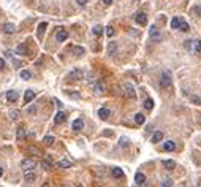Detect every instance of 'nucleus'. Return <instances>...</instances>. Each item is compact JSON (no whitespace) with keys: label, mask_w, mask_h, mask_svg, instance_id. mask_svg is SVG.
I'll return each instance as SVG.
<instances>
[{"label":"nucleus","mask_w":201,"mask_h":187,"mask_svg":"<svg viewBox=\"0 0 201 187\" xmlns=\"http://www.w3.org/2000/svg\"><path fill=\"white\" fill-rule=\"evenodd\" d=\"M160 86L163 89H171L173 86V76L168 70H163L161 71V76H160Z\"/></svg>","instance_id":"f257e3e1"},{"label":"nucleus","mask_w":201,"mask_h":187,"mask_svg":"<svg viewBox=\"0 0 201 187\" xmlns=\"http://www.w3.org/2000/svg\"><path fill=\"white\" fill-rule=\"evenodd\" d=\"M185 48H187L192 54H197L198 51H201V41H200V40H188V41L185 43Z\"/></svg>","instance_id":"f03ea898"},{"label":"nucleus","mask_w":201,"mask_h":187,"mask_svg":"<svg viewBox=\"0 0 201 187\" xmlns=\"http://www.w3.org/2000/svg\"><path fill=\"white\" fill-rule=\"evenodd\" d=\"M35 167H37V162L32 160V159H24V160L21 162V168L24 170V173L25 171H33Z\"/></svg>","instance_id":"7ed1b4c3"},{"label":"nucleus","mask_w":201,"mask_h":187,"mask_svg":"<svg viewBox=\"0 0 201 187\" xmlns=\"http://www.w3.org/2000/svg\"><path fill=\"white\" fill-rule=\"evenodd\" d=\"M122 91H124V94H125L128 98H136L135 87H133L132 84H128V82H124V84H122Z\"/></svg>","instance_id":"20e7f679"},{"label":"nucleus","mask_w":201,"mask_h":187,"mask_svg":"<svg viewBox=\"0 0 201 187\" xmlns=\"http://www.w3.org/2000/svg\"><path fill=\"white\" fill-rule=\"evenodd\" d=\"M84 78V71L79 70V68H75L73 71H70L68 73V79H73V81H79Z\"/></svg>","instance_id":"39448f33"},{"label":"nucleus","mask_w":201,"mask_h":187,"mask_svg":"<svg viewBox=\"0 0 201 187\" xmlns=\"http://www.w3.org/2000/svg\"><path fill=\"white\" fill-rule=\"evenodd\" d=\"M149 37L152 38L154 41H158L160 40V30L157 29V25H150V29H149Z\"/></svg>","instance_id":"423d86ee"},{"label":"nucleus","mask_w":201,"mask_h":187,"mask_svg":"<svg viewBox=\"0 0 201 187\" xmlns=\"http://www.w3.org/2000/svg\"><path fill=\"white\" fill-rule=\"evenodd\" d=\"M18 98H19V94L16 92V91H8V92H7V100H8L10 103L18 102Z\"/></svg>","instance_id":"0eeeda50"},{"label":"nucleus","mask_w":201,"mask_h":187,"mask_svg":"<svg viewBox=\"0 0 201 187\" xmlns=\"http://www.w3.org/2000/svg\"><path fill=\"white\" fill-rule=\"evenodd\" d=\"M55 38H57L59 43H62V41H65L67 38H68V32H67L65 29H60V30L57 32V37H55Z\"/></svg>","instance_id":"6e6552de"},{"label":"nucleus","mask_w":201,"mask_h":187,"mask_svg":"<svg viewBox=\"0 0 201 187\" xmlns=\"http://www.w3.org/2000/svg\"><path fill=\"white\" fill-rule=\"evenodd\" d=\"M136 22L139 24V25H144L147 22V16H146V13H143V11H139L138 14H136Z\"/></svg>","instance_id":"1a4fd4ad"},{"label":"nucleus","mask_w":201,"mask_h":187,"mask_svg":"<svg viewBox=\"0 0 201 187\" xmlns=\"http://www.w3.org/2000/svg\"><path fill=\"white\" fill-rule=\"evenodd\" d=\"M33 98H35V92H33L32 89L25 91V95H24V103H25V105H27V103H30Z\"/></svg>","instance_id":"9d476101"},{"label":"nucleus","mask_w":201,"mask_h":187,"mask_svg":"<svg viewBox=\"0 0 201 187\" xmlns=\"http://www.w3.org/2000/svg\"><path fill=\"white\" fill-rule=\"evenodd\" d=\"M93 91H95L97 94H100V95H102V94H105V92H106V86L103 84L102 81H98L97 84H95V87H93Z\"/></svg>","instance_id":"9b49d317"},{"label":"nucleus","mask_w":201,"mask_h":187,"mask_svg":"<svg viewBox=\"0 0 201 187\" xmlns=\"http://www.w3.org/2000/svg\"><path fill=\"white\" fill-rule=\"evenodd\" d=\"M71 127H73V130H81L82 127H84V120L82 119H75L73 120V124H71Z\"/></svg>","instance_id":"f8f14e48"},{"label":"nucleus","mask_w":201,"mask_h":187,"mask_svg":"<svg viewBox=\"0 0 201 187\" xmlns=\"http://www.w3.org/2000/svg\"><path fill=\"white\" fill-rule=\"evenodd\" d=\"M163 149H165V151H168V152L174 151V149H176V143L173 141V140H168V141H166L165 144H163Z\"/></svg>","instance_id":"ddd939ff"},{"label":"nucleus","mask_w":201,"mask_h":187,"mask_svg":"<svg viewBox=\"0 0 201 187\" xmlns=\"http://www.w3.org/2000/svg\"><path fill=\"white\" fill-rule=\"evenodd\" d=\"M116 49H117L116 41H109V45H108V54H109L111 57H114V56H116Z\"/></svg>","instance_id":"4468645a"},{"label":"nucleus","mask_w":201,"mask_h":187,"mask_svg":"<svg viewBox=\"0 0 201 187\" xmlns=\"http://www.w3.org/2000/svg\"><path fill=\"white\" fill-rule=\"evenodd\" d=\"M98 117H100V119H103V120H106V119L109 117V109L100 108V109H98Z\"/></svg>","instance_id":"2eb2a0df"},{"label":"nucleus","mask_w":201,"mask_h":187,"mask_svg":"<svg viewBox=\"0 0 201 187\" xmlns=\"http://www.w3.org/2000/svg\"><path fill=\"white\" fill-rule=\"evenodd\" d=\"M65 117H67V114L64 111H59L57 114H55V117H54V122L55 124H62L64 120H65Z\"/></svg>","instance_id":"dca6fc26"},{"label":"nucleus","mask_w":201,"mask_h":187,"mask_svg":"<svg viewBox=\"0 0 201 187\" xmlns=\"http://www.w3.org/2000/svg\"><path fill=\"white\" fill-rule=\"evenodd\" d=\"M52 165H54V163H52V159H51V157H46V159L41 162V167H43L44 170H51Z\"/></svg>","instance_id":"f3484780"},{"label":"nucleus","mask_w":201,"mask_h":187,"mask_svg":"<svg viewBox=\"0 0 201 187\" xmlns=\"http://www.w3.org/2000/svg\"><path fill=\"white\" fill-rule=\"evenodd\" d=\"M3 32H5V34H14V32H16V25L14 24H5L3 25Z\"/></svg>","instance_id":"a211bd4d"},{"label":"nucleus","mask_w":201,"mask_h":187,"mask_svg":"<svg viewBox=\"0 0 201 187\" xmlns=\"http://www.w3.org/2000/svg\"><path fill=\"white\" fill-rule=\"evenodd\" d=\"M27 46L25 45H19L18 48H16V54H19V56H27Z\"/></svg>","instance_id":"6ab92c4d"},{"label":"nucleus","mask_w":201,"mask_h":187,"mask_svg":"<svg viewBox=\"0 0 201 187\" xmlns=\"http://www.w3.org/2000/svg\"><path fill=\"white\" fill-rule=\"evenodd\" d=\"M24 179L27 181V183H33V181L37 179V176H35V173H33V171H25Z\"/></svg>","instance_id":"aec40b11"},{"label":"nucleus","mask_w":201,"mask_h":187,"mask_svg":"<svg viewBox=\"0 0 201 187\" xmlns=\"http://www.w3.org/2000/svg\"><path fill=\"white\" fill-rule=\"evenodd\" d=\"M163 140V132H160V130H157L154 133V136H152V143H158V141H161Z\"/></svg>","instance_id":"412c9836"},{"label":"nucleus","mask_w":201,"mask_h":187,"mask_svg":"<svg viewBox=\"0 0 201 187\" xmlns=\"http://www.w3.org/2000/svg\"><path fill=\"white\" fill-rule=\"evenodd\" d=\"M144 181H146V176H144L143 173H136V174H135V183H136L138 186L143 184Z\"/></svg>","instance_id":"4be33fe9"},{"label":"nucleus","mask_w":201,"mask_h":187,"mask_svg":"<svg viewBox=\"0 0 201 187\" xmlns=\"http://www.w3.org/2000/svg\"><path fill=\"white\" fill-rule=\"evenodd\" d=\"M163 167H165L166 170H174L176 162H174V160H163Z\"/></svg>","instance_id":"5701e85b"},{"label":"nucleus","mask_w":201,"mask_h":187,"mask_svg":"<svg viewBox=\"0 0 201 187\" xmlns=\"http://www.w3.org/2000/svg\"><path fill=\"white\" fill-rule=\"evenodd\" d=\"M46 27H48V24H46V22H41L40 25H38V38H41V37H43L44 30H46Z\"/></svg>","instance_id":"b1692460"},{"label":"nucleus","mask_w":201,"mask_h":187,"mask_svg":"<svg viewBox=\"0 0 201 187\" xmlns=\"http://www.w3.org/2000/svg\"><path fill=\"white\" fill-rule=\"evenodd\" d=\"M182 21L179 18H173L171 19V29H179V25H181Z\"/></svg>","instance_id":"393cba45"},{"label":"nucleus","mask_w":201,"mask_h":187,"mask_svg":"<svg viewBox=\"0 0 201 187\" xmlns=\"http://www.w3.org/2000/svg\"><path fill=\"white\" fill-rule=\"evenodd\" d=\"M144 120H146V117H144L141 113H138L136 116H135V122H136L138 125H143V124H144Z\"/></svg>","instance_id":"a878e982"},{"label":"nucleus","mask_w":201,"mask_h":187,"mask_svg":"<svg viewBox=\"0 0 201 187\" xmlns=\"http://www.w3.org/2000/svg\"><path fill=\"white\" fill-rule=\"evenodd\" d=\"M71 165H73V163H71L70 160H60V162L57 163V167H59V168H70Z\"/></svg>","instance_id":"bb28decb"},{"label":"nucleus","mask_w":201,"mask_h":187,"mask_svg":"<svg viewBox=\"0 0 201 187\" xmlns=\"http://www.w3.org/2000/svg\"><path fill=\"white\" fill-rule=\"evenodd\" d=\"M54 141H55V140H54V136H52V135H48V136H44V140H43V143H44V144H46V146H51Z\"/></svg>","instance_id":"cd10ccee"},{"label":"nucleus","mask_w":201,"mask_h":187,"mask_svg":"<svg viewBox=\"0 0 201 187\" xmlns=\"http://www.w3.org/2000/svg\"><path fill=\"white\" fill-rule=\"evenodd\" d=\"M24 138H25V129H24V127H19V129H18V140L22 141Z\"/></svg>","instance_id":"c85d7f7f"},{"label":"nucleus","mask_w":201,"mask_h":187,"mask_svg":"<svg viewBox=\"0 0 201 187\" xmlns=\"http://www.w3.org/2000/svg\"><path fill=\"white\" fill-rule=\"evenodd\" d=\"M144 108H146L147 111H150V109L154 108V100H152V98H147V100L144 102Z\"/></svg>","instance_id":"c756f323"},{"label":"nucleus","mask_w":201,"mask_h":187,"mask_svg":"<svg viewBox=\"0 0 201 187\" xmlns=\"http://www.w3.org/2000/svg\"><path fill=\"white\" fill-rule=\"evenodd\" d=\"M93 35H97V37H100V35H102L103 34V25H95V27H93Z\"/></svg>","instance_id":"7c9ffc66"},{"label":"nucleus","mask_w":201,"mask_h":187,"mask_svg":"<svg viewBox=\"0 0 201 187\" xmlns=\"http://www.w3.org/2000/svg\"><path fill=\"white\" fill-rule=\"evenodd\" d=\"M113 176L114 178H122V176H124V171H122L120 168H113Z\"/></svg>","instance_id":"2f4dec72"},{"label":"nucleus","mask_w":201,"mask_h":187,"mask_svg":"<svg viewBox=\"0 0 201 187\" xmlns=\"http://www.w3.org/2000/svg\"><path fill=\"white\" fill-rule=\"evenodd\" d=\"M19 76L22 79H30L32 78V75H30V71H27V70H22L21 73H19Z\"/></svg>","instance_id":"473e14b6"},{"label":"nucleus","mask_w":201,"mask_h":187,"mask_svg":"<svg viewBox=\"0 0 201 187\" xmlns=\"http://www.w3.org/2000/svg\"><path fill=\"white\" fill-rule=\"evenodd\" d=\"M161 187H173V179H170V178L163 179V183H161Z\"/></svg>","instance_id":"72a5a7b5"},{"label":"nucleus","mask_w":201,"mask_h":187,"mask_svg":"<svg viewBox=\"0 0 201 187\" xmlns=\"http://www.w3.org/2000/svg\"><path fill=\"white\" fill-rule=\"evenodd\" d=\"M188 29H190V27H188V24L187 22H181V25H179V30H182V32H188Z\"/></svg>","instance_id":"f704fd0d"},{"label":"nucleus","mask_w":201,"mask_h":187,"mask_svg":"<svg viewBox=\"0 0 201 187\" xmlns=\"http://www.w3.org/2000/svg\"><path fill=\"white\" fill-rule=\"evenodd\" d=\"M10 117L16 120V119H19V111H10Z\"/></svg>","instance_id":"c9c22d12"},{"label":"nucleus","mask_w":201,"mask_h":187,"mask_svg":"<svg viewBox=\"0 0 201 187\" xmlns=\"http://www.w3.org/2000/svg\"><path fill=\"white\" fill-rule=\"evenodd\" d=\"M106 35H108V38L114 35V29H113L111 25H109V27H106Z\"/></svg>","instance_id":"e433bc0d"},{"label":"nucleus","mask_w":201,"mask_h":187,"mask_svg":"<svg viewBox=\"0 0 201 187\" xmlns=\"http://www.w3.org/2000/svg\"><path fill=\"white\" fill-rule=\"evenodd\" d=\"M119 144L124 146V147L128 146V138H125V136H124V138H120V140H119Z\"/></svg>","instance_id":"4c0bfd02"},{"label":"nucleus","mask_w":201,"mask_h":187,"mask_svg":"<svg viewBox=\"0 0 201 187\" xmlns=\"http://www.w3.org/2000/svg\"><path fill=\"white\" fill-rule=\"evenodd\" d=\"M75 52L78 54V56H82V54H84V49L79 48V46H76V48H75Z\"/></svg>","instance_id":"58836bf2"},{"label":"nucleus","mask_w":201,"mask_h":187,"mask_svg":"<svg viewBox=\"0 0 201 187\" xmlns=\"http://www.w3.org/2000/svg\"><path fill=\"white\" fill-rule=\"evenodd\" d=\"M27 113H29V114H35V113H37V106H35V105L30 106L29 109H27Z\"/></svg>","instance_id":"ea45409f"},{"label":"nucleus","mask_w":201,"mask_h":187,"mask_svg":"<svg viewBox=\"0 0 201 187\" xmlns=\"http://www.w3.org/2000/svg\"><path fill=\"white\" fill-rule=\"evenodd\" d=\"M192 102L193 103H201V98L200 97H192Z\"/></svg>","instance_id":"a19ab883"},{"label":"nucleus","mask_w":201,"mask_h":187,"mask_svg":"<svg viewBox=\"0 0 201 187\" xmlns=\"http://www.w3.org/2000/svg\"><path fill=\"white\" fill-rule=\"evenodd\" d=\"M78 2V5H81V7H84V5L87 3V0H76Z\"/></svg>","instance_id":"79ce46f5"},{"label":"nucleus","mask_w":201,"mask_h":187,"mask_svg":"<svg viewBox=\"0 0 201 187\" xmlns=\"http://www.w3.org/2000/svg\"><path fill=\"white\" fill-rule=\"evenodd\" d=\"M3 68H5V60L0 59V70H3Z\"/></svg>","instance_id":"37998d69"},{"label":"nucleus","mask_w":201,"mask_h":187,"mask_svg":"<svg viewBox=\"0 0 201 187\" xmlns=\"http://www.w3.org/2000/svg\"><path fill=\"white\" fill-rule=\"evenodd\" d=\"M139 187H150V186H149V184H146V181H144L143 184H139Z\"/></svg>","instance_id":"c03bdc74"},{"label":"nucleus","mask_w":201,"mask_h":187,"mask_svg":"<svg viewBox=\"0 0 201 187\" xmlns=\"http://www.w3.org/2000/svg\"><path fill=\"white\" fill-rule=\"evenodd\" d=\"M103 3L105 5H109V3H113V0H103Z\"/></svg>","instance_id":"a18cd8bd"},{"label":"nucleus","mask_w":201,"mask_h":187,"mask_svg":"<svg viewBox=\"0 0 201 187\" xmlns=\"http://www.w3.org/2000/svg\"><path fill=\"white\" fill-rule=\"evenodd\" d=\"M197 13H198V14H201V7H198V8H197Z\"/></svg>","instance_id":"49530a36"},{"label":"nucleus","mask_w":201,"mask_h":187,"mask_svg":"<svg viewBox=\"0 0 201 187\" xmlns=\"http://www.w3.org/2000/svg\"><path fill=\"white\" fill-rule=\"evenodd\" d=\"M2 174H3V168H2V167H0V176H2Z\"/></svg>","instance_id":"de8ad7c7"},{"label":"nucleus","mask_w":201,"mask_h":187,"mask_svg":"<svg viewBox=\"0 0 201 187\" xmlns=\"http://www.w3.org/2000/svg\"><path fill=\"white\" fill-rule=\"evenodd\" d=\"M43 187H49V184H44V186H43Z\"/></svg>","instance_id":"09e8293b"}]
</instances>
